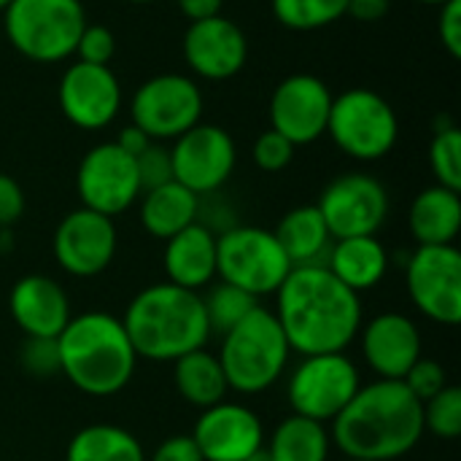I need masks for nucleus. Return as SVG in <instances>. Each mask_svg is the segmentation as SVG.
Returning <instances> with one entry per match:
<instances>
[{
	"instance_id": "1",
	"label": "nucleus",
	"mask_w": 461,
	"mask_h": 461,
	"mask_svg": "<svg viewBox=\"0 0 461 461\" xmlns=\"http://www.w3.org/2000/svg\"><path fill=\"white\" fill-rule=\"evenodd\" d=\"M276 319L300 357L346 354L362 330V300L324 265L292 267L276 292Z\"/></svg>"
},
{
	"instance_id": "2",
	"label": "nucleus",
	"mask_w": 461,
	"mask_h": 461,
	"mask_svg": "<svg viewBox=\"0 0 461 461\" xmlns=\"http://www.w3.org/2000/svg\"><path fill=\"white\" fill-rule=\"evenodd\" d=\"M330 438L348 459H402L424 438V411L402 381L375 378L340 411Z\"/></svg>"
},
{
	"instance_id": "3",
	"label": "nucleus",
	"mask_w": 461,
	"mask_h": 461,
	"mask_svg": "<svg viewBox=\"0 0 461 461\" xmlns=\"http://www.w3.org/2000/svg\"><path fill=\"white\" fill-rule=\"evenodd\" d=\"M122 324L138 359L149 362H176L205 348L211 338L203 294L170 281L140 289L130 300Z\"/></svg>"
},
{
	"instance_id": "4",
	"label": "nucleus",
	"mask_w": 461,
	"mask_h": 461,
	"mask_svg": "<svg viewBox=\"0 0 461 461\" xmlns=\"http://www.w3.org/2000/svg\"><path fill=\"white\" fill-rule=\"evenodd\" d=\"M59 375H65L81 394L113 397L135 375L138 354L124 332L122 319L105 311H86L70 316L57 338Z\"/></svg>"
},
{
	"instance_id": "5",
	"label": "nucleus",
	"mask_w": 461,
	"mask_h": 461,
	"mask_svg": "<svg viewBox=\"0 0 461 461\" xmlns=\"http://www.w3.org/2000/svg\"><path fill=\"white\" fill-rule=\"evenodd\" d=\"M289 343L273 311L257 305L243 321L221 335L216 354L230 384V392L259 394L267 392L289 365Z\"/></svg>"
},
{
	"instance_id": "6",
	"label": "nucleus",
	"mask_w": 461,
	"mask_h": 461,
	"mask_svg": "<svg viewBox=\"0 0 461 461\" xmlns=\"http://www.w3.org/2000/svg\"><path fill=\"white\" fill-rule=\"evenodd\" d=\"M8 43L30 62H62L73 57L86 11L81 0H11L3 11Z\"/></svg>"
},
{
	"instance_id": "7",
	"label": "nucleus",
	"mask_w": 461,
	"mask_h": 461,
	"mask_svg": "<svg viewBox=\"0 0 461 461\" xmlns=\"http://www.w3.org/2000/svg\"><path fill=\"white\" fill-rule=\"evenodd\" d=\"M327 135L351 159H384L400 138L397 111L386 97L373 89L354 86L332 97Z\"/></svg>"
},
{
	"instance_id": "8",
	"label": "nucleus",
	"mask_w": 461,
	"mask_h": 461,
	"mask_svg": "<svg viewBox=\"0 0 461 461\" xmlns=\"http://www.w3.org/2000/svg\"><path fill=\"white\" fill-rule=\"evenodd\" d=\"M289 270V257L265 227H227L216 238V276L257 300L276 294Z\"/></svg>"
},
{
	"instance_id": "9",
	"label": "nucleus",
	"mask_w": 461,
	"mask_h": 461,
	"mask_svg": "<svg viewBox=\"0 0 461 461\" xmlns=\"http://www.w3.org/2000/svg\"><path fill=\"white\" fill-rule=\"evenodd\" d=\"M359 367L346 354H316L303 357L292 370L286 400L294 416H305L321 424H332L340 411L359 392Z\"/></svg>"
},
{
	"instance_id": "10",
	"label": "nucleus",
	"mask_w": 461,
	"mask_h": 461,
	"mask_svg": "<svg viewBox=\"0 0 461 461\" xmlns=\"http://www.w3.org/2000/svg\"><path fill=\"white\" fill-rule=\"evenodd\" d=\"M132 124L151 140H176L203 119V92L181 73H159L146 78L130 100Z\"/></svg>"
},
{
	"instance_id": "11",
	"label": "nucleus",
	"mask_w": 461,
	"mask_h": 461,
	"mask_svg": "<svg viewBox=\"0 0 461 461\" xmlns=\"http://www.w3.org/2000/svg\"><path fill=\"white\" fill-rule=\"evenodd\" d=\"M411 303L435 324L461 321V254L456 246H416L405 265Z\"/></svg>"
},
{
	"instance_id": "12",
	"label": "nucleus",
	"mask_w": 461,
	"mask_h": 461,
	"mask_svg": "<svg viewBox=\"0 0 461 461\" xmlns=\"http://www.w3.org/2000/svg\"><path fill=\"white\" fill-rule=\"evenodd\" d=\"M76 192L81 208H89L108 219L124 213L140 197L135 157L122 151L113 140L92 146L78 162Z\"/></svg>"
},
{
	"instance_id": "13",
	"label": "nucleus",
	"mask_w": 461,
	"mask_h": 461,
	"mask_svg": "<svg viewBox=\"0 0 461 461\" xmlns=\"http://www.w3.org/2000/svg\"><path fill=\"white\" fill-rule=\"evenodd\" d=\"M316 208L332 240L375 235L389 216V192L375 176L346 173L327 184Z\"/></svg>"
},
{
	"instance_id": "14",
	"label": "nucleus",
	"mask_w": 461,
	"mask_h": 461,
	"mask_svg": "<svg viewBox=\"0 0 461 461\" xmlns=\"http://www.w3.org/2000/svg\"><path fill=\"white\" fill-rule=\"evenodd\" d=\"M170 162L173 181L200 197L221 189L230 181L238 162V149L224 127L200 122L173 140Z\"/></svg>"
},
{
	"instance_id": "15",
	"label": "nucleus",
	"mask_w": 461,
	"mask_h": 461,
	"mask_svg": "<svg viewBox=\"0 0 461 461\" xmlns=\"http://www.w3.org/2000/svg\"><path fill=\"white\" fill-rule=\"evenodd\" d=\"M330 86L311 73H294L278 81L270 97V127L281 132L294 149L308 146L327 135L330 108H332Z\"/></svg>"
},
{
	"instance_id": "16",
	"label": "nucleus",
	"mask_w": 461,
	"mask_h": 461,
	"mask_svg": "<svg viewBox=\"0 0 461 461\" xmlns=\"http://www.w3.org/2000/svg\"><path fill=\"white\" fill-rule=\"evenodd\" d=\"M116 227L113 219L89 208L70 211L54 230V259L73 278H95L111 267L116 257Z\"/></svg>"
},
{
	"instance_id": "17",
	"label": "nucleus",
	"mask_w": 461,
	"mask_h": 461,
	"mask_svg": "<svg viewBox=\"0 0 461 461\" xmlns=\"http://www.w3.org/2000/svg\"><path fill=\"white\" fill-rule=\"evenodd\" d=\"M57 103L73 127L103 130L119 116L122 86L111 65H89L76 59L59 78Z\"/></svg>"
},
{
	"instance_id": "18",
	"label": "nucleus",
	"mask_w": 461,
	"mask_h": 461,
	"mask_svg": "<svg viewBox=\"0 0 461 461\" xmlns=\"http://www.w3.org/2000/svg\"><path fill=\"white\" fill-rule=\"evenodd\" d=\"M192 440L203 461H246L265 448V427L251 408L224 400L200 413Z\"/></svg>"
},
{
	"instance_id": "19",
	"label": "nucleus",
	"mask_w": 461,
	"mask_h": 461,
	"mask_svg": "<svg viewBox=\"0 0 461 461\" xmlns=\"http://www.w3.org/2000/svg\"><path fill=\"white\" fill-rule=\"evenodd\" d=\"M181 49L192 73L205 81H224L238 76L249 57L246 32L221 14L189 22Z\"/></svg>"
},
{
	"instance_id": "20",
	"label": "nucleus",
	"mask_w": 461,
	"mask_h": 461,
	"mask_svg": "<svg viewBox=\"0 0 461 461\" xmlns=\"http://www.w3.org/2000/svg\"><path fill=\"white\" fill-rule=\"evenodd\" d=\"M362 357L367 367L386 381H402L421 359V332L405 313L386 311L359 330Z\"/></svg>"
},
{
	"instance_id": "21",
	"label": "nucleus",
	"mask_w": 461,
	"mask_h": 461,
	"mask_svg": "<svg viewBox=\"0 0 461 461\" xmlns=\"http://www.w3.org/2000/svg\"><path fill=\"white\" fill-rule=\"evenodd\" d=\"M8 313L24 338H59L70 321V300L49 276H24L11 286Z\"/></svg>"
},
{
	"instance_id": "22",
	"label": "nucleus",
	"mask_w": 461,
	"mask_h": 461,
	"mask_svg": "<svg viewBox=\"0 0 461 461\" xmlns=\"http://www.w3.org/2000/svg\"><path fill=\"white\" fill-rule=\"evenodd\" d=\"M162 262L170 284L200 292L216 276V235L211 227L194 221L165 240Z\"/></svg>"
},
{
	"instance_id": "23",
	"label": "nucleus",
	"mask_w": 461,
	"mask_h": 461,
	"mask_svg": "<svg viewBox=\"0 0 461 461\" xmlns=\"http://www.w3.org/2000/svg\"><path fill=\"white\" fill-rule=\"evenodd\" d=\"M324 267L351 292H367L378 286L389 270V254L375 235L332 240Z\"/></svg>"
},
{
	"instance_id": "24",
	"label": "nucleus",
	"mask_w": 461,
	"mask_h": 461,
	"mask_svg": "<svg viewBox=\"0 0 461 461\" xmlns=\"http://www.w3.org/2000/svg\"><path fill=\"white\" fill-rule=\"evenodd\" d=\"M408 230L419 246H454L461 232L459 192L440 184L421 189L411 203Z\"/></svg>"
},
{
	"instance_id": "25",
	"label": "nucleus",
	"mask_w": 461,
	"mask_h": 461,
	"mask_svg": "<svg viewBox=\"0 0 461 461\" xmlns=\"http://www.w3.org/2000/svg\"><path fill=\"white\" fill-rule=\"evenodd\" d=\"M197 213L200 197L178 181H167L162 186L140 192V224L157 240L178 235L197 221Z\"/></svg>"
},
{
	"instance_id": "26",
	"label": "nucleus",
	"mask_w": 461,
	"mask_h": 461,
	"mask_svg": "<svg viewBox=\"0 0 461 461\" xmlns=\"http://www.w3.org/2000/svg\"><path fill=\"white\" fill-rule=\"evenodd\" d=\"M276 240L281 243L284 254L289 257L292 267H305V265H324L332 235L319 213L316 205H300L292 208L278 227L273 230Z\"/></svg>"
},
{
	"instance_id": "27",
	"label": "nucleus",
	"mask_w": 461,
	"mask_h": 461,
	"mask_svg": "<svg viewBox=\"0 0 461 461\" xmlns=\"http://www.w3.org/2000/svg\"><path fill=\"white\" fill-rule=\"evenodd\" d=\"M173 384L178 394L200 411L224 402L230 392L219 357L205 348L184 354L181 359L173 362Z\"/></svg>"
},
{
	"instance_id": "28",
	"label": "nucleus",
	"mask_w": 461,
	"mask_h": 461,
	"mask_svg": "<svg viewBox=\"0 0 461 461\" xmlns=\"http://www.w3.org/2000/svg\"><path fill=\"white\" fill-rule=\"evenodd\" d=\"M330 446L332 438L327 424L292 413L273 429L265 451L273 461H327Z\"/></svg>"
},
{
	"instance_id": "29",
	"label": "nucleus",
	"mask_w": 461,
	"mask_h": 461,
	"mask_svg": "<svg viewBox=\"0 0 461 461\" xmlns=\"http://www.w3.org/2000/svg\"><path fill=\"white\" fill-rule=\"evenodd\" d=\"M65 461H146L138 438L116 424H92L73 435Z\"/></svg>"
},
{
	"instance_id": "30",
	"label": "nucleus",
	"mask_w": 461,
	"mask_h": 461,
	"mask_svg": "<svg viewBox=\"0 0 461 461\" xmlns=\"http://www.w3.org/2000/svg\"><path fill=\"white\" fill-rule=\"evenodd\" d=\"M346 3L348 0H270L278 24L297 32H311L335 24L346 16Z\"/></svg>"
},
{
	"instance_id": "31",
	"label": "nucleus",
	"mask_w": 461,
	"mask_h": 461,
	"mask_svg": "<svg viewBox=\"0 0 461 461\" xmlns=\"http://www.w3.org/2000/svg\"><path fill=\"white\" fill-rule=\"evenodd\" d=\"M259 305L257 297L246 294L238 286L230 284H216L205 297H203V308H205V321L211 335H227L238 321H243L254 308Z\"/></svg>"
},
{
	"instance_id": "32",
	"label": "nucleus",
	"mask_w": 461,
	"mask_h": 461,
	"mask_svg": "<svg viewBox=\"0 0 461 461\" xmlns=\"http://www.w3.org/2000/svg\"><path fill=\"white\" fill-rule=\"evenodd\" d=\"M429 167L440 186L461 192V132L459 127H438L429 143Z\"/></svg>"
},
{
	"instance_id": "33",
	"label": "nucleus",
	"mask_w": 461,
	"mask_h": 461,
	"mask_svg": "<svg viewBox=\"0 0 461 461\" xmlns=\"http://www.w3.org/2000/svg\"><path fill=\"white\" fill-rule=\"evenodd\" d=\"M424 411V432H432L440 440H456L461 435V389L446 386L427 402H421Z\"/></svg>"
},
{
	"instance_id": "34",
	"label": "nucleus",
	"mask_w": 461,
	"mask_h": 461,
	"mask_svg": "<svg viewBox=\"0 0 461 461\" xmlns=\"http://www.w3.org/2000/svg\"><path fill=\"white\" fill-rule=\"evenodd\" d=\"M251 157H254V165L265 173H281L284 167L292 165L294 159V146L281 135L276 132L273 127L265 130L257 140H254V149H251Z\"/></svg>"
},
{
	"instance_id": "35",
	"label": "nucleus",
	"mask_w": 461,
	"mask_h": 461,
	"mask_svg": "<svg viewBox=\"0 0 461 461\" xmlns=\"http://www.w3.org/2000/svg\"><path fill=\"white\" fill-rule=\"evenodd\" d=\"M78 62H89V65H111V59L116 57V35L105 27V24H89L81 30L76 51Z\"/></svg>"
},
{
	"instance_id": "36",
	"label": "nucleus",
	"mask_w": 461,
	"mask_h": 461,
	"mask_svg": "<svg viewBox=\"0 0 461 461\" xmlns=\"http://www.w3.org/2000/svg\"><path fill=\"white\" fill-rule=\"evenodd\" d=\"M22 370L32 378H49L59 373V351L57 338H27L19 354Z\"/></svg>"
},
{
	"instance_id": "37",
	"label": "nucleus",
	"mask_w": 461,
	"mask_h": 461,
	"mask_svg": "<svg viewBox=\"0 0 461 461\" xmlns=\"http://www.w3.org/2000/svg\"><path fill=\"white\" fill-rule=\"evenodd\" d=\"M402 384L408 386V392L419 400V402H427L429 397H435L438 392H443L448 386V375H446V367L435 359H419L402 378Z\"/></svg>"
},
{
	"instance_id": "38",
	"label": "nucleus",
	"mask_w": 461,
	"mask_h": 461,
	"mask_svg": "<svg viewBox=\"0 0 461 461\" xmlns=\"http://www.w3.org/2000/svg\"><path fill=\"white\" fill-rule=\"evenodd\" d=\"M138 178H140V192L162 186L173 181V162H170V149L159 146L157 140L135 157Z\"/></svg>"
},
{
	"instance_id": "39",
	"label": "nucleus",
	"mask_w": 461,
	"mask_h": 461,
	"mask_svg": "<svg viewBox=\"0 0 461 461\" xmlns=\"http://www.w3.org/2000/svg\"><path fill=\"white\" fill-rule=\"evenodd\" d=\"M438 35L451 59L461 57V0H448L440 5Z\"/></svg>"
},
{
	"instance_id": "40",
	"label": "nucleus",
	"mask_w": 461,
	"mask_h": 461,
	"mask_svg": "<svg viewBox=\"0 0 461 461\" xmlns=\"http://www.w3.org/2000/svg\"><path fill=\"white\" fill-rule=\"evenodd\" d=\"M24 213V192L16 178L0 173V230H8Z\"/></svg>"
},
{
	"instance_id": "41",
	"label": "nucleus",
	"mask_w": 461,
	"mask_h": 461,
	"mask_svg": "<svg viewBox=\"0 0 461 461\" xmlns=\"http://www.w3.org/2000/svg\"><path fill=\"white\" fill-rule=\"evenodd\" d=\"M146 461H203V454L197 448V443L192 440V435H173L167 440H162L151 459Z\"/></svg>"
},
{
	"instance_id": "42",
	"label": "nucleus",
	"mask_w": 461,
	"mask_h": 461,
	"mask_svg": "<svg viewBox=\"0 0 461 461\" xmlns=\"http://www.w3.org/2000/svg\"><path fill=\"white\" fill-rule=\"evenodd\" d=\"M392 8V0H348L346 3V16L362 22V24H373L386 19Z\"/></svg>"
},
{
	"instance_id": "43",
	"label": "nucleus",
	"mask_w": 461,
	"mask_h": 461,
	"mask_svg": "<svg viewBox=\"0 0 461 461\" xmlns=\"http://www.w3.org/2000/svg\"><path fill=\"white\" fill-rule=\"evenodd\" d=\"M178 11L189 19V22H200V19H211L221 14L224 0H176Z\"/></svg>"
},
{
	"instance_id": "44",
	"label": "nucleus",
	"mask_w": 461,
	"mask_h": 461,
	"mask_svg": "<svg viewBox=\"0 0 461 461\" xmlns=\"http://www.w3.org/2000/svg\"><path fill=\"white\" fill-rule=\"evenodd\" d=\"M122 151H127L130 157H138L140 151H146L154 140L140 130V127H135V124H127L122 132H119V138L113 140Z\"/></svg>"
},
{
	"instance_id": "45",
	"label": "nucleus",
	"mask_w": 461,
	"mask_h": 461,
	"mask_svg": "<svg viewBox=\"0 0 461 461\" xmlns=\"http://www.w3.org/2000/svg\"><path fill=\"white\" fill-rule=\"evenodd\" d=\"M246 461H273V459H270V454H267L265 448H259L257 454H251V456H249Z\"/></svg>"
},
{
	"instance_id": "46",
	"label": "nucleus",
	"mask_w": 461,
	"mask_h": 461,
	"mask_svg": "<svg viewBox=\"0 0 461 461\" xmlns=\"http://www.w3.org/2000/svg\"><path fill=\"white\" fill-rule=\"evenodd\" d=\"M416 3H424V5H443V3H448V0H416Z\"/></svg>"
},
{
	"instance_id": "47",
	"label": "nucleus",
	"mask_w": 461,
	"mask_h": 461,
	"mask_svg": "<svg viewBox=\"0 0 461 461\" xmlns=\"http://www.w3.org/2000/svg\"><path fill=\"white\" fill-rule=\"evenodd\" d=\"M8 5H11V0H0V14H3V11H5Z\"/></svg>"
},
{
	"instance_id": "48",
	"label": "nucleus",
	"mask_w": 461,
	"mask_h": 461,
	"mask_svg": "<svg viewBox=\"0 0 461 461\" xmlns=\"http://www.w3.org/2000/svg\"><path fill=\"white\" fill-rule=\"evenodd\" d=\"M127 3H154V0H127Z\"/></svg>"
},
{
	"instance_id": "49",
	"label": "nucleus",
	"mask_w": 461,
	"mask_h": 461,
	"mask_svg": "<svg viewBox=\"0 0 461 461\" xmlns=\"http://www.w3.org/2000/svg\"><path fill=\"white\" fill-rule=\"evenodd\" d=\"M348 461H367V459H348Z\"/></svg>"
}]
</instances>
